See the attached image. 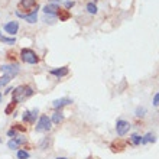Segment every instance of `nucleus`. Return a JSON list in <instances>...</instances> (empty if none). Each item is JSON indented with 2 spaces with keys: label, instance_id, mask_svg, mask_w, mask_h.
I'll return each mask as SVG.
<instances>
[{
  "label": "nucleus",
  "instance_id": "nucleus-16",
  "mask_svg": "<svg viewBox=\"0 0 159 159\" xmlns=\"http://www.w3.org/2000/svg\"><path fill=\"white\" fill-rule=\"evenodd\" d=\"M87 12L90 13V15H96L97 12H98V9H97V6L94 4V2H90V3H87Z\"/></svg>",
  "mask_w": 159,
  "mask_h": 159
},
{
  "label": "nucleus",
  "instance_id": "nucleus-19",
  "mask_svg": "<svg viewBox=\"0 0 159 159\" xmlns=\"http://www.w3.org/2000/svg\"><path fill=\"white\" fill-rule=\"evenodd\" d=\"M38 114H39V110L38 109H34V110H30V125H34L35 121H36V117H38Z\"/></svg>",
  "mask_w": 159,
  "mask_h": 159
},
{
  "label": "nucleus",
  "instance_id": "nucleus-14",
  "mask_svg": "<svg viewBox=\"0 0 159 159\" xmlns=\"http://www.w3.org/2000/svg\"><path fill=\"white\" fill-rule=\"evenodd\" d=\"M155 140H156V139H155V134H153V133H146L142 138V142H140V143H142V145H146V143H149V142L153 143Z\"/></svg>",
  "mask_w": 159,
  "mask_h": 159
},
{
  "label": "nucleus",
  "instance_id": "nucleus-23",
  "mask_svg": "<svg viewBox=\"0 0 159 159\" xmlns=\"http://www.w3.org/2000/svg\"><path fill=\"white\" fill-rule=\"evenodd\" d=\"M145 113H146V109H145V107H138V109H136V116H138V117H143Z\"/></svg>",
  "mask_w": 159,
  "mask_h": 159
},
{
  "label": "nucleus",
  "instance_id": "nucleus-32",
  "mask_svg": "<svg viewBox=\"0 0 159 159\" xmlns=\"http://www.w3.org/2000/svg\"><path fill=\"white\" fill-rule=\"evenodd\" d=\"M57 2H61V0H57Z\"/></svg>",
  "mask_w": 159,
  "mask_h": 159
},
{
  "label": "nucleus",
  "instance_id": "nucleus-7",
  "mask_svg": "<svg viewBox=\"0 0 159 159\" xmlns=\"http://www.w3.org/2000/svg\"><path fill=\"white\" fill-rule=\"evenodd\" d=\"M2 71L4 72V75H9V77H16L19 74V67H17L16 64L15 65H2Z\"/></svg>",
  "mask_w": 159,
  "mask_h": 159
},
{
  "label": "nucleus",
  "instance_id": "nucleus-9",
  "mask_svg": "<svg viewBox=\"0 0 159 159\" xmlns=\"http://www.w3.org/2000/svg\"><path fill=\"white\" fill-rule=\"evenodd\" d=\"M58 10H59V6L57 3H49L43 7V13H45V15H49V16H57Z\"/></svg>",
  "mask_w": 159,
  "mask_h": 159
},
{
  "label": "nucleus",
  "instance_id": "nucleus-26",
  "mask_svg": "<svg viewBox=\"0 0 159 159\" xmlns=\"http://www.w3.org/2000/svg\"><path fill=\"white\" fill-rule=\"evenodd\" d=\"M15 130H19V132H26V127L25 126H22V125H15V126H12Z\"/></svg>",
  "mask_w": 159,
  "mask_h": 159
},
{
  "label": "nucleus",
  "instance_id": "nucleus-2",
  "mask_svg": "<svg viewBox=\"0 0 159 159\" xmlns=\"http://www.w3.org/2000/svg\"><path fill=\"white\" fill-rule=\"evenodd\" d=\"M20 58L23 62L26 64H30V65H35V64L39 62V57L36 55L34 49H30V48H23L20 51Z\"/></svg>",
  "mask_w": 159,
  "mask_h": 159
},
{
  "label": "nucleus",
  "instance_id": "nucleus-18",
  "mask_svg": "<svg viewBox=\"0 0 159 159\" xmlns=\"http://www.w3.org/2000/svg\"><path fill=\"white\" fill-rule=\"evenodd\" d=\"M19 146H20V145L17 143V140H16L15 138H12V139H10V140L7 142V148H9V149H12V151H13V149H17Z\"/></svg>",
  "mask_w": 159,
  "mask_h": 159
},
{
  "label": "nucleus",
  "instance_id": "nucleus-11",
  "mask_svg": "<svg viewBox=\"0 0 159 159\" xmlns=\"http://www.w3.org/2000/svg\"><path fill=\"white\" fill-rule=\"evenodd\" d=\"M57 16L59 17V20L61 22H65L71 17V13H70V10H67V9H64V10L62 9H59L58 13H57Z\"/></svg>",
  "mask_w": 159,
  "mask_h": 159
},
{
  "label": "nucleus",
  "instance_id": "nucleus-15",
  "mask_svg": "<svg viewBox=\"0 0 159 159\" xmlns=\"http://www.w3.org/2000/svg\"><path fill=\"white\" fill-rule=\"evenodd\" d=\"M0 41L3 42V43H9V45H15L16 43V39L13 38H7V36H4V35H2V32H0Z\"/></svg>",
  "mask_w": 159,
  "mask_h": 159
},
{
  "label": "nucleus",
  "instance_id": "nucleus-29",
  "mask_svg": "<svg viewBox=\"0 0 159 159\" xmlns=\"http://www.w3.org/2000/svg\"><path fill=\"white\" fill-rule=\"evenodd\" d=\"M57 159H67V158H62V156H61V158H57Z\"/></svg>",
  "mask_w": 159,
  "mask_h": 159
},
{
  "label": "nucleus",
  "instance_id": "nucleus-12",
  "mask_svg": "<svg viewBox=\"0 0 159 159\" xmlns=\"http://www.w3.org/2000/svg\"><path fill=\"white\" fill-rule=\"evenodd\" d=\"M51 121H52L54 125H59V123H62V121H64V114L61 113V110H57V111L52 114Z\"/></svg>",
  "mask_w": 159,
  "mask_h": 159
},
{
  "label": "nucleus",
  "instance_id": "nucleus-22",
  "mask_svg": "<svg viewBox=\"0 0 159 159\" xmlns=\"http://www.w3.org/2000/svg\"><path fill=\"white\" fill-rule=\"evenodd\" d=\"M17 159H29V152L26 151H17Z\"/></svg>",
  "mask_w": 159,
  "mask_h": 159
},
{
  "label": "nucleus",
  "instance_id": "nucleus-30",
  "mask_svg": "<svg viewBox=\"0 0 159 159\" xmlns=\"http://www.w3.org/2000/svg\"><path fill=\"white\" fill-rule=\"evenodd\" d=\"M0 101H2V94H0Z\"/></svg>",
  "mask_w": 159,
  "mask_h": 159
},
{
  "label": "nucleus",
  "instance_id": "nucleus-4",
  "mask_svg": "<svg viewBox=\"0 0 159 159\" xmlns=\"http://www.w3.org/2000/svg\"><path fill=\"white\" fill-rule=\"evenodd\" d=\"M38 10H39V6L36 4V7H35L30 13H20V12H16V15H17L19 17H22V19H25L28 23L34 25V23H36V22H38Z\"/></svg>",
  "mask_w": 159,
  "mask_h": 159
},
{
  "label": "nucleus",
  "instance_id": "nucleus-17",
  "mask_svg": "<svg viewBox=\"0 0 159 159\" xmlns=\"http://www.w3.org/2000/svg\"><path fill=\"white\" fill-rule=\"evenodd\" d=\"M130 142H132V145H134V146H138V145H140V142H142V136H139V134H132L130 136Z\"/></svg>",
  "mask_w": 159,
  "mask_h": 159
},
{
  "label": "nucleus",
  "instance_id": "nucleus-27",
  "mask_svg": "<svg viewBox=\"0 0 159 159\" xmlns=\"http://www.w3.org/2000/svg\"><path fill=\"white\" fill-rule=\"evenodd\" d=\"M153 106H155V107L159 106V93H156L155 97H153Z\"/></svg>",
  "mask_w": 159,
  "mask_h": 159
},
{
  "label": "nucleus",
  "instance_id": "nucleus-21",
  "mask_svg": "<svg viewBox=\"0 0 159 159\" xmlns=\"http://www.w3.org/2000/svg\"><path fill=\"white\" fill-rule=\"evenodd\" d=\"M10 80H12V77L3 75L2 78H0V87H4V85H7V84L10 83Z\"/></svg>",
  "mask_w": 159,
  "mask_h": 159
},
{
  "label": "nucleus",
  "instance_id": "nucleus-24",
  "mask_svg": "<svg viewBox=\"0 0 159 159\" xmlns=\"http://www.w3.org/2000/svg\"><path fill=\"white\" fill-rule=\"evenodd\" d=\"M7 136H9V138H16V136H17V130H15L13 127H12V129H9L7 130Z\"/></svg>",
  "mask_w": 159,
  "mask_h": 159
},
{
  "label": "nucleus",
  "instance_id": "nucleus-3",
  "mask_svg": "<svg viewBox=\"0 0 159 159\" xmlns=\"http://www.w3.org/2000/svg\"><path fill=\"white\" fill-rule=\"evenodd\" d=\"M52 129V121L51 119L46 116V114H42L41 117H39L38 123L35 126V132L36 133H45V132H49Z\"/></svg>",
  "mask_w": 159,
  "mask_h": 159
},
{
  "label": "nucleus",
  "instance_id": "nucleus-13",
  "mask_svg": "<svg viewBox=\"0 0 159 159\" xmlns=\"http://www.w3.org/2000/svg\"><path fill=\"white\" fill-rule=\"evenodd\" d=\"M35 4H36V0H20L19 6H20V7H23L25 10H28V9L34 7Z\"/></svg>",
  "mask_w": 159,
  "mask_h": 159
},
{
  "label": "nucleus",
  "instance_id": "nucleus-28",
  "mask_svg": "<svg viewBox=\"0 0 159 159\" xmlns=\"http://www.w3.org/2000/svg\"><path fill=\"white\" fill-rule=\"evenodd\" d=\"M74 4H75V2H70V0H68V2H65V9L68 10V9H71Z\"/></svg>",
  "mask_w": 159,
  "mask_h": 159
},
{
  "label": "nucleus",
  "instance_id": "nucleus-1",
  "mask_svg": "<svg viewBox=\"0 0 159 159\" xmlns=\"http://www.w3.org/2000/svg\"><path fill=\"white\" fill-rule=\"evenodd\" d=\"M34 88L30 87V85H19L13 90V94H12V101H15L16 104L19 103H23L25 100H28L29 97L34 96Z\"/></svg>",
  "mask_w": 159,
  "mask_h": 159
},
{
  "label": "nucleus",
  "instance_id": "nucleus-6",
  "mask_svg": "<svg viewBox=\"0 0 159 159\" xmlns=\"http://www.w3.org/2000/svg\"><path fill=\"white\" fill-rule=\"evenodd\" d=\"M3 28H4V30H6V34L15 36V35L17 34V30H19V22H16V20L7 22V23H4Z\"/></svg>",
  "mask_w": 159,
  "mask_h": 159
},
{
  "label": "nucleus",
  "instance_id": "nucleus-10",
  "mask_svg": "<svg viewBox=\"0 0 159 159\" xmlns=\"http://www.w3.org/2000/svg\"><path fill=\"white\" fill-rule=\"evenodd\" d=\"M51 75H55L58 77V78H62V77L68 75V72H70V70H68V67H61V68H54V70H51Z\"/></svg>",
  "mask_w": 159,
  "mask_h": 159
},
{
  "label": "nucleus",
  "instance_id": "nucleus-8",
  "mask_svg": "<svg viewBox=\"0 0 159 159\" xmlns=\"http://www.w3.org/2000/svg\"><path fill=\"white\" fill-rule=\"evenodd\" d=\"M72 100L71 98H68V97H62V98H58V100H55L54 103H52V107H54L55 110H61L62 107H65V106L71 104Z\"/></svg>",
  "mask_w": 159,
  "mask_h": 159
},
{
  "label": "nucleus",
  "instance_id": "nucleus-20",
  "mask_svg": "<svg viewBox=\"0 0 159 159\" xmlns=\"http://www.w3.org/2000/svg\"><path fill=\"white\" fill-rule=\"evenodd\" d=\"M16 103H15V101H12V103H10V104L7 106V107H6V109H4V113L6 114H10L12 113V111H15V109H16Z\"/></svg>",
  "mask_w": 159,
  "mask_h": 159
},
{
  "label": "nucleus",
  "instance_id": "nucleus-5",
  "mask_svg": "<svg viewBox=\"0 0 159 159\" xmlns=\"http://www.w3.org/2000/svg\"><path fill=\"white\" fill-rule=\"evenodd\" d=\"M130 130V123L126 120H117L116 123V132L119 136H125L127 132Z\"/></svg>",
  "mask_w": 159,
  "mask_h": 159
},
{
  "label": "nucleus",
  "instance_id": "nucleus-31",
  "mask_svg": "<svg viewBox=\"0 0 159 159\" xmlns=\"http://www.w3.org/2000/svg\"><path fill=\"white\" fill-rule=\"evenodd\" d=\"M0 143H2V138H0Z\"/></svg>",
  "mask_w": 159,
  "mask_h": 159
},
{
  "label": "nucleus",
  "instance_id": "nucleus-25",
  "mask_svg": "<svg viewBox=\"0 0 159 159\" xmlns=\"http://www.w3.org/2000/svg\"><path fill=\"white\" fill-rule=\"evenodd\" d=\"M15 139L17 140V143H19V145H25V143H26V138H25V136H16Z\"/></svg>",
  "mask_w": 159,
  "mask_h": 159
}]
</instances>
